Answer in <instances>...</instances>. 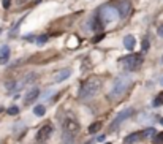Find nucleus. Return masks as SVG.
Here are the masks:
<instances>
[{"label":"nucleus","mask_w":163,"mask_h":144,"mask_svg":"<svg viewBox=\"0 0 163 144\" xmlns=\"http://www.w3.org/2000/svg\"><path fill=\"white\" fill-rule=\"evenodd\" d=\"M154 135H155V128H147V130H144V138L154 136Z\"/></svg>","instance_id":"nucleus-22"},{"label":"nucleus","mask_w":163,"mask_h":144,"mask_svg":"<svg viewBox=\"0 0 163 144\" xmlns=\"http://www.w3.org/2000/svg\"><path fill=\"white\" fill-rule=\"evenodd\" d=\"M38 97H40V89H30V90H27V94H25V103L27 104L33 103Z\"/></svg>","instance_id":"nucleus-11"},{"label":"nucleus","mask_w":163,"mask_h":144,"mask_svg":"<svg viewBox=\"0 0 163 144\" xmlns=\"http://www.w3.org/2000/svg\"><path fill=\"white\" fill-rule=\"evenodd\" d=\"M117 10H119L120 18H127L130 15V11H131V5H130L128 0H122V2L117 5Z\"/></svg>","instance_id":"nucleus-9"},{"label":"nucleus","mask_w":163,"mask_h":144,"mask_svg":"<svg viewBox=\"0 0 163 144\" xmlns=\"http://www.w3.org/2000/svg\"><path fill=\"white\" fill-rule=\"evenodd\" d=\"M93 141H95V139H90V141H87V142H84V144H93Z\"/></svg>","instance_id":"nucleus-30"},{"label":"nucleus","mask_w":163,"mask_h":144,"mask_svg":"<svg viewBox=\"0 0 163 144\" xmlns=\"http://www.w3.org/2000/svg\"><path fill=\"white\" fill-rule=\"evenodd\" d=\"M108 144H109V142H108Z\"/></svg>","instance_id":"nucleus-34"},{"label":"nucleus","mask_w":163,"mask_h":144,"mask_svg":"<svg viewBox=\"0 0 163 144\" xmlns=\"http://www.w3.org/2000/svg\"><path fill=\"white\" fill-rule=\"evenodd\" d=\"M2 5H3V8H10L11 0H2Z\"/></svg>","instance_id":"nucleus-25"},{"label":"nucleus","mask_w":163,"mask_h":144,"mask_svg":"<svg viewBox=\"0 0 163 144\" xmlns=\"http://www.w3.org/2000/svg\"><path fill=\"white\" fill-rule=\"evenodd\" d=\"M130 84H131V78H128V76H125V74H122V76L116 78L114 83H113V87H111L109 97H111L113 100L122 97V95L127 92V89L130 87Z\"/></svg>","instance_id":"nucleus-2"},{"label":"nucleus","mask_w":163,"mask_h":144,"mask_svg":"<svg viewBox=\"0 0 163 144\" xmlns=\"http://www.w3.org/2000/svg\"><path fill=\"white\" fill-rule=\"evenodd\" d=\"M135 44H136V41H135V36L133 35H127L124 38V46L128 49V51H133L135 49Z\"/></svg>","instance_id":"nucleus-13"},{"label":"nucleus","mask_w":163,"mask_h":144,"mask_svg":"<svg viewBox=\"0 0 163 144\" xmlns=\"http://www.w3.org/2000/svg\"><path fill=\"white\" fill-rule=\"evenodd\" d=\"M6 112H8L10 116H16V114H19V108H18V106H11V108L6 109Z\"/></svg>","instance_id":"nucleus-19"},{"label":"nucleus","mask_w":163,"mask_h":144,"mask_svg":"<svg viewBox=\"0 0 163 144\" xmlns=\"http://www.w3.org/2000/svg\"><path fill=\"white\" fill-rule=\"evenodd\" d=\"M158 35L163 38V25H160V27H158Z\"/></svg>","instance_id":"nucleus-27"},{"label":"nucleus","mask_w":163,"mask_h":144,"mask_svg":"<svg viewBox=\"0 0 163 144\" xmlns=\"http://www.w3.org/2000/svg\"><path fill=\"white\" fill-rule=\"evenodd\" d=\"M143 138H144V132H133L124 139V144H135V142L141 141Z\"/></svg>","instance_id":"nucleus-10"},{"label":"nucleus","mask_w":163,"mask_h":144,"mask_svg":"<svg viewBox=\"0 0 163 144\" xmlns=\"http://www.w3.org/2000/svg\"><path fill=\"white\" fill-rule=\"evenodd\" d=\"M8 59H10V48L2 46L0 48V63H6Z\"/></svg>","instance_id":"nucleus-12"},{"label":"nucleus","mask_w":163,"mask_h":144,"mask_svg":"<svg viewBox=\"0 0 163 144\" xmlns=\"http://www.w3.org/2000/svg\"><path fill=\"white\" fill-rule=\"evenodd\" d=\"M154 144H163V132L154 136Z\"/></svg>","instance_id":"nucleus-20"},{"label":"nucleus","mask_w":163,"mask_h":144,"mask_svg":"<svg viewBox=\"0 0 163 144\" xmlns=\"http://www.w3.org/2000/svg\"><path fill=\"white\" fill-rule=\"evenodd\" d=\"M2 111H3V108H2V106H0V112H2Z\"/></svg>","instance_id":"nucleus-32"},{"label":"nucleus","mask_w":163,"mask_h":144,"mask_svg":"<svg viewBox=\"0 0 163 144\" xmlns=\"http://www.w3.org/2000/svg\"><path fill=\"white\" fill-rule=\"evenodd\" d=\"M143 60H144V57H143V54H128V56H125L124 59H122V62L125 63V68L127 70H138L141 65H143Z\"/></svg>","instance_id":"nucleus-5"},{"label":"nucleus","mask_w":163,"mask_h":144,"mask_svg":"<svg viewBox=\"0 0 163 144\" xmlns=\"http://www.w3.org/2000/svg\"><path fill=\"white\" fill-rule=\"evenodd\" d=\"M70 74H71L70 68H62V70H59V71H56L52 74V81L54 83H63L65 79H68L70 78Z\"/></svg>","instance_id":"nucleus-8"},{"label":"nucleus","mask_w":163,"mask_h":144,"mask_svg":"<svg viewBox=\"0 0 163 144\" xmlns=\"http://www.w3.org/2000/svg\"><path fill=\"white\" fill-rule=\"evenodd\" d=\"M45 112H46V108L43 106V104H38V106H35V108H33V114H35V116H38V117L45 116Z\"/></svg>","instance_id":"nucleus-17"},{"label":"nucleus","mask_w":163,"mask_h":144,"mask_svg":"<svg viewBox=\"0 0 163 144\" xmlns=\"http://www.w3.org/2000/svg\"><path fill=\"white\" fill-rule=\"evenodd\" d=\"M160 124H161V125H163V119H160Z\"/></svg>","instance_id":"nucleus-31"},{"label":"nucleus","mask_w":163,"mask_h":144,"mask_svg":"<svg viewBox=\"0 0 163 144\" xmlns=\"http://www.w3.org/2000/svg\"><path fill=\"white\" fill-rule=\"evenodd\" d=\"M101 90V79L100 78H89L87 81L83 83L79 87V98L81 100H89L95 97Z\"/></svg>","instance_id":"nucleus-1"},{"label":"nucleus","mask_w":163,"mask_h":144,"mask_svg":"<svg viewBox=\"0 0 163 144\" xmlns=\"http://www.w3.org/2000/svg\"><path fill=\"white\" fill-rule=\"evenodd\" d=\"M51 133H52V125L51 124H46V125H43L36 132V139L40 142H45V141H48V138L51 136Z\"/></svg>","instance_id":"nucleus-7"},{"label":"nucleus","mask_w":163,"mask_h":144,"mask_svg":"<svg viewBox=\"0 0 163 144\" xmlns=\"http://www.w3.org/2000/svg\"><path fill=\"white\" fill-rule=\"evenodd\" d=\"M25 2H29V0H16L18 5H22V3H25Z\"/></svg>","instance_id":"nucleus-28"},{"label":"nucleus","mask_w":163,"mask_h":144,"mask_svg":"<svg viewBox=\"0 0 163 144\" xmlns=\"http://www.w3.org/2000/svg\"><path fill=\"white\" fill-rule=\"evenodd\" d=\"M141 49H143V52H146V51L149 49V40H147V38H144V40H143V43H141Z\"/></svg>","instance_id":"nucleus-23"},{"label":"nucleus","mask_w":163,"mask_h":144,"mask_svg":"<svg viewBox=\"0 0 163 144\" xmlns=\"http://www.w3.org/2000/svg\"><path fill=\"white\" fill-rule=\"evenodd\" d=\"M160 83H161V86H163V78H161V81H160Z\"/></svg>","instance_id":"nucleus-33"},{"label":"nucleus","mask_w":163,"mask_h":144,"mask_svg":"<svg viewBox=\"0 0 163 144\" xmlns=\"http://www.w3.org/2000/svg\"><path fill=\"white\" fill-rule=\"evenodd\" d=\"M46 41H48V35H41V36H38V38H36V44H40V46L45 44Z\"/></svg>","instance_id":"nucleus-21"},{"label":"nucleus","mask_w":163,"mask_h":144,"mask_svg":"<svg viewBox=\"0 0 163 144\" xmlns=\"http://www.w3.org/2000/svg\"><path fill=\"white\" fill-rule=\"evenodd\" d=\"M6 89L10 90V92H11V90H15V89H16V81H11V83H6Z\"/></svg>","instance_id":"nucleus-24"},{"label":"nucleus","mask_w":163,"mask_h":144,"mask_svg":"<svg viewBox=\"0 0 163 144\" xmlns=\"http://www.w3.org/2000/svg\"><path fill=\"white\" fill-rule=\"evenodd\" d=\"M101 38H105V33H100V35H97V36L93 38V41H95V43H98V41L101 40Z\"/></svg>","instance_id":"nucleus-26"},{"label":"nucleus","mask_w":163,"mask_h":144,"mask_svg":"<svg viewBox=\"0 0 163 144\" xmlns=\"http://www.w3.org/2000/svg\"><path fill=\"white\" fill-rule=\"evenodd\" d=\"M154 106H161V104H163V92H160L155 98H154Z\"/></svg>","instance_id":"nucleus-18"},{"label":"nucleus","mask_w":163,"mask_h":144,"mask_svg":"<svg viewBox=\"0 0 163 144\" xmlns=\"http://www.w3.org/2000/svg\"><path fill=\"white\" fill-rule=\"evenodd\" d=\"M131 116H133V108H127V109H124V111H120V112L114 117V121L111 122V125H109L111 132H116V128H117L122 122H125L127 119H130Z\"/></svg>","instance_id":"nucleus-6"},{"label":"nucleus","mask_w":163,"mask_h":144,"mask_svg":"<svg viewBox=\"0 0 163 144\" xmlns=\"http://www.w3.org/2000/svg\"><path fill=\"white\" fill-rule=\"evenodd\" d=\"M98 16L101 18L103 24H109V22H114L117 18H120L117 6H114V5H111V3H108V5H103V6L100 8V13H98Z\"/></svg>","instance_id":"nucleus-3"},{"label":"nucleus","mask_w":163,"mask_h":144,"mask_svg":"<svg viewBox=\"0 0 163 144\" xmlns=\"http://www.w3.org/2000/svg\"><path fill=\"white\" fill-rule=\"evenodd\" d=\"M105 138H106V136H105V135H100V136H98V138H97V141H105Z\"/></svg>","instance_id":"nucleus-29"},{"label":"nucleus","mask_w":163,"mask_h":144,"mask_svg":"<svg viewBox=\"0 0 163 144\" xmlns=\"http://www.w3.org/2000/svg\"><path fill=\"white\" fill-rule=\"evenodd\" d=\"M100 128H101V122H93V124L89 127V133H90V135H95L97 132H100Z\"/></svg>","instance_id":"nucleus-16"},{"label":"nucleus","mask_w":163,"mask_h":144,"mask_svg":"<svg viewBox=\"0 0 163 144\" xmlns=\"http://www.w3.org/2000/svg\"><path fill=\"white\" fill-rule=\"evenodd\" d=\"M75 141V135H70V133H62V144H73Z\"/></svg>","instance_id":"nucleus-14"},{"label":"nucleus","mask_w":163,"mask_h":144,"mask_svg":"<svg viewBox=\"0 0 163 144\" xmlns=\"http://www.w3.org/2000/svg\"><path fill=\"white\" fill-rule=\"evenodd\" d=\"M62 128H63L65 133H70V135H75V136H76L78 132H79V128H81V125H79V122H78L76 117H73L71 114H68V116L63 117Z\"/></svg>","instance_id":"nucleus-4"},{"label":"nucleus","mask_w":163,"mask_h":144,"mask_svg":"<svg viewBox=\"0 0 163 144\" xmlns=\"http://www.w3.org/2000/svg\"><path fill=\"white\" fill-rule=\"evenodd\" d=\"M101 18L100 16H95L93 19H92V29L93 30H98V29H101Z\"/></svg>","instance_id":"nucleus-15"}]
</instances>
